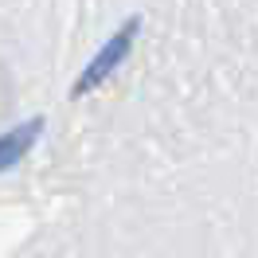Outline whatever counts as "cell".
I'll return each instance as SVG.
<instances>
[{"label": "cell", "instance_id": "1", "mask_svg": "<svg viewBox=\"0 0 258 258\" xmlns=\"http://www.w3.org/2000/svg\"><path fill=\"white\" fill-rule=\"evenodd\" d=\"M137 32H141V20H137V16L125 20V24H121V28H117V32L106 39V47H102L94 59L86 63V71L79 75V82L71 86V98H82L86 90H94L98 82H106V79H110L113 71L121 67V59H125L129 51H133V39H137Z\"/></svg>", "mask_w": 258, "mask_h": 258}, {"label": "cell", "instance_id": "2", "mask_svg": "<svg viewBox=\"0 0 258 258\" xmlns=\"http://www.w3.org/2000/svg\"><path fill=\"white\" fill-rule=\"evenodd\" d=\"M39 133H43V117H32V121H24V125L0 133V172L16 168V164L28 157V149L35 145V137H39Z\"/></svg>", "mask_w": 258, "mask_h": 258}]
</instances>
